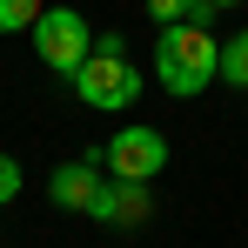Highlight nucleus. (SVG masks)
Instances as JSON below:
<instances>
[{"instance_id":"obj_4","label":"nucleus","mask_w":248,"mask_h":248,"mask_svg":"<svg viewBox=\"0 0 248 248\" xmlns=\"http://www.w3.org/2000/svg\"><path fill=\"white\" fill-rule=\"evenodd\" d=\"M108 168H114V181H155L168 168L161 127H121V134L108 141Z\"/></svg>"},{"instance_id":"obj_2","label":"nucleus","mask_w":248,"mask_h":248,"mask_svg":"<svg viewBox=\"0 0 248 248\" xmlns=\"http://www.w3.org/2000/svg\"><path fill=\"white\" fill-rule=\"evenodd\" d=\"M74 94H81L87 108H134V94H141V74L127 67V54H121L114 41H101V47L81 61V74H74Z\"/></svg>"},{"instance_id":"obj_11","label":"nucleus","mask_w":248,"mask_h":248,"mask_svg":"<svg viewBox=\"0 0 248 248\" xmlns=\"http://www.w3.org/2000/svg\"><path fill=\"white\" fill-rule=\"evenodd\" d=\"M215 7H235V0H215Z\"/></svg>"},{"instance_id":"obj_7","label":"nucleus","mask_w":248,"mask_h":248,"mask_svg":"<svg viewBox=\"0 0 248 248\" xmlns=\"http://www.w3.org/2000/svg\"><path fill=\"white\" fill-rule=\"evenodd\" d=\"M41 14H47L41 0H0V34H20V27L34 34V20H41Z\"/></svg>"},{"instance_id":"obj_5","label":"nucleus","mask_w":248,"mask_h":248,"mask_svg":"<svg viewBox=\"0 0 248 248\" xmlns=\"http://www.w3.org/2000/svg\"><path fill=\"white\" fill-rule=\"evenodd\" d=\"M94 161H101V155H81V161L54 168L47 195H54L61 208H74V215H87V208H94V195H101V174H94Z\"/></svg>"},{"instance_id":"obj_3","label":"nucleus","mask_w":248,"mask_h":248,"mask_svg":"<svg viewBox=\"0 0 248 248\" xmlns=\"http://www.w3.org/2000/svg\"><path fill=\"white\" fill-rule=\"evenodd\" d=\"M34 54H41L54 74H81V61L94 54V34H87V20L74 14V7H47L41 20H34Z\"/></svg>"},{"instance_id":"obj_6","label":"nucleus","mask_w":248,"mask_h":248,"mask_svg":"<svg viewBox=\"0 0 248 248\" xmlns=\"http://www.w3.org/2000/svg\"><path fill=\"white\" fill-rule=\"evenodd\" d=\"M94 221H148V181H101V195H94V208H87Z\"/></svg>"},{"instance_id":"obj_9","label":"nucleus","mask_w":248,"mask_h":248,"mask_svg":"<svg viewBox=\"0 0 248 248\" xmlns=\"http://www.w3.org/2000/svg\"><path fill=\"white\" fill-rule=\"evenodd\" d=\"M148 14H155L161 27H174V20H188V14H195V0H148Z\"/></svg>"},{"instance_id":"obj_8","label":"nucleus","mask_w":248,"mask_h":248,"mask_svg":"<svg viewBox=\"0 0 248 248\" xmlns=\"http://www.w3.org/2000/svg\"><path fill=\"white\" fill-rule=\"evenodd\" d=\"M221 81H228V87H248V34H235V41L221 47Z\"/></svg>"},{"instance_id":"obj_1","label":"nucleus","mask_w":248,"mask_h":248,"mask_svg":"<svg viewBox=\"0 0 248 248\" xmlns=\"http://www.w3.org/2000/svg\"><path fill=\"white\" fill-rule=\"evenodd\" d=\"M155 74H161L168 94H202L215 74H221V41L208 34V27H188V20H174L161 27V47H155Z\"/></svg>"},{"instance_id":"obj_10","label":"nucleus","mask_w":248,"mask_h":248,"mask_svg":"<svg viewBox=\"0 0 248 248\" xmlns=\"http://www.w3.org/2000/svg\"><path fill=\"white\" fill-rule=\"evenodd\" d=\"M14 195H20V161H14V155H0V208L14 202Z\"/></svg>"}]
</instances>
